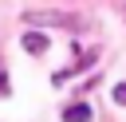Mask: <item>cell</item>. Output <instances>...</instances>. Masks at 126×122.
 <instances>
[{
    "instance_id": "6da1fadb",
    "label": "cell",
    "mask_w": 126,
    "mask_h": 122,
    "mask_svg": "<svg viewBox=\"0 0 126 122\" xmlns=\"http://www.w3.org/2000/svg\"><path fill=\"white\" fill-rule=\"evenodd\" d=\"M28 28H71V31H83V16H71V12H28L24 16Z\"/></svg>"
},
{
    "instance_id": "7a4b0ae2",
    "label": "cell",
    "mask_w": 126,
    "mask_h": 122,
    "mask_svg": "<svg viewBox=\"0 0 126 122\" xmlns=\"http://www.w3.org/2000/svg\"><path fill=\"white\" fill-rule=\"evenodd\" d=\"M20 43H24V51H28V55H43V51H47V35H43V31H35V28H32V31H24V39H20Z\"/></svg>"
},
{
    "instance_id": "3957f363",
    "label": "cell",
    "mask_w": 126,
    "mask_h": 122,
    "mask_svg": "<svg viewBox=\"0 0 126 122\" xmlns=\"http://www.w3.org/2000/svg\"><path fill=\"white\" fill-rule=\"evenodd\" d=\"M91 118H94V110H91L87 102H75V106L63 110V122H91Z\"/></svg>"
},
{
    "instance_id": "277c9868",
    "label": "cell",
    "mask_w": 126,
    "mask_h": 122,
    "mask_svg": "<svg viewBox=\"0 0 126 122\" xmlns=\"http://www.w3.org/2000/svg\"><path fill=\"white\" fill-rule=\"evenodd\" d=\"M114 102H118V106H126V83H118V87H114Z\"/></svg>"
},
{
    "instance_id": "5b68a950",
    "label": "cell",
    "mask_w": 126,
    "mask_h": 122,
    "mask_svg": "<svg viewBox=\"0 0 126 122\" xmlns=\"http://www.w3.org/2000/svg\"><path fill=\"white\" fill-rule=\"evenodd\" d=\"M8 91H12V87H8V71L0 67V94H8Z\"/></svg>"
}]
</instances>
